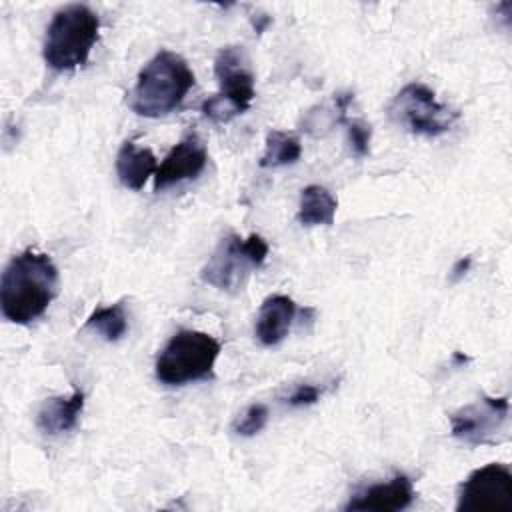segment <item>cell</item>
Segmentation results:
<instances>
[{"label": "cell", "mask_w": 512, "mask_h": 512, "mask_svg": "<svg viewBox=\"0 0 512 512\" xmlns=\"http://www.w3.org/2000/svg\"><path fill=\"white\" fill-rule=\"evenodd\" d=\"M60 274L52 258L26 248L10 258L0 278V312L12 322L26 326L40 318L58 296Z\"/></svg>", "instance_id": "cell-1"}, {"label": "cell", "mask_w": 512, "mask_h": 512, "mask_svg": "<svg viewBox=\"0 0 512 512\" xmlns=\"http://www.w3.org/2000/svg\"><path fill=\"white\" fill-rule=\"evenodd\" d=\"M192 86L194 72L188 62L172 50H158L138 72L130 108L144 118L166 116L182 104Z\"/></svg>", "instance_id": "cell-2"}, {"label": "cell", "mask_w": 512, "mask_h": 512, "mask_svg": "<svg viewBox=\"0 0 512 512\" xmlns=\"http://www.w3.org/2000/svg\"><path fill=\"white\" fill-rule=\"evenodd\" d=\"M100 34V18L86 4H68L54 12L42 46V56L54 72L84 66Z\"/></svg>", "instance_id": "cell-3"}, {"label": "cell", "mask_w": 512, "mask_h": 512, "mask_svg": "<svg viewBox=\"0 0 512 512\" xmlns=\"http://www.w3.org/2000/svg\"><path fill=\"white\" fill-rule=\"evenodd\" d=\"M222 344L208 332L182 328L158 352L154 374L164 386H184L214 378Z\"/></svg>", "instance_id": "cell-4"}, {"label": "cell", "mask_w": 512, "mask_h": 512, "mask_svg": "<svg viewBox=\"0 0 512 512\" xmlns=\"http://www.w3.org/2000/svg\"><path fill=\"white\" fill-rule=\"evenodd\" d=\"M268 252V242L260 234L242 238L232 232L218 242L208 262L202 266L200 278L218 290L236 292L244 286L250 272L266 262Z\"/></svg>", "instance_id": "cell-5"}, {"label": "cell", "mask_w": 512, "mask_h": 512, "mask_svg": "<svg viewBox=\"0 0 512 512\" xmlns=\"http://www.w3.org/2000/svg\"><path fill=\"white\" fill-rule=\"evenodd\" d=\"M388 116L410 134L436 138L446 134L460 118L448 104L438 102L436 94L422 82H410L388 104Z\"/></svg>", "instance_id": "cell-6"}, {"label": "cell", "mask_w": 512, "mask_h": 512, "mask_svg": "<svg viewBox=\"0 0 512 512\" xmlns=\"http://www.w3.org/2000/svg\"><path fill=\"white\" fill-rule=\"evenodd\" d=\"M512 508V472L506 464L490 462L472 470L458 486V512H508Z\"/></svg>", "instance_id": "cell-7"}, {"label": "cell", "mask_w": 512, "mask_h": 512, "mask_svg": "<svg viewBox=\"0 0 512 512\" xmlns=\"http://www.w3.org/2000/svg\"><path fill=\"white\" fill-rule=\"evenodd\" d=\"M510 414L508 396H482L450 414V432L456 440L480 446L496 442V434L504 428Z\"/></svg>", "instance_id": "cell-8"}, {"label": "cell", "mask_w": 512, "mask_h": 512, "mask_svg": "<svg viewBox=\"0 0 512 512\" xmlns=\"http://www.w3.org/2000/svg\"><path fill=\"white\" fill-rule=\"evenodd\" d=\"M214 74L220 90L216 92L238 114H244L254 96V72L250 68L248 54L242 46H224L214 60Z\"/></svg>", "instance_id": "cell-9"}, {"label": "cell", "mask_w": 512, "mask_h": 512, "mask_svg": "<svg viewBox=\"0 0 512 512\" xmlns=\"http://www.w3.org/2000/svg\"><path fill=\"white\" fill-rule=\"evenodd\" d=\"M208 164V152L196 132L186 134L170 148L154 172V192L166 190L174 184L194 180Z\"/></svg>", "instance_id": "cell-10"}, {"label": "cell", "mask_w": 512, "mask_h": 512, "mask_svg": "<svg viewBox=\"0 0 512 512\" xmlns=\"http://www.w3.org/2000/svg\"><path fill=\"white\" fill-rule=\"evenodd\" d=\"M416 500L414 484L406 474H394L386 482L370 484L350 496L348 512H398Z\"/></svg>", "instance_id": "cell-11"}, {"label": "cell", "mask_w": 512, "mask_h": 512, "mask_svg": "<svg viewBox=\"0 0 512 512\" xmlns=\"http://www.w3.org/2000/svg\"><path fill=\"white\" fill-rule=\"evenodd\" d=\"M296 312L298 308L290 296L286 294L268 296L260 304V310L256 316V326H254L256 340L262 346L280 344L288 336L292 322L296 318Z\"/></svg>", "instance_id": "cell-12"}, {"label": "cell", "mask_w": 512, "mask_h": 512, "mask_svg": "<svg viewBox=\"0 0 512 512\" xmlns=\"http://www.w3.org/2000/svg\"><path fill=\"white\" fill-rule=\"evenodd\" d=\"M84 402L86 400L82 390H72L66 396L48 398L36 414L38 430L48 436H58L74 430L84 410Z\"/></svg>", "instance_id": "cell-13"}, {"label": "cell", "mask_w": 512, "mask_h": 512, "mask_svg": "<svg viewBox=\"0 0 512 512\" xmlns=\"http://www.w3.org/2000/svg\"><path fill=\"white\" fill-rule=\"evenodd\" d=\"M158 162L150 148L138 146L134 140L122 142L116 154V176L122 186L142 190L146 180L156 172Z\"/></svg>", "instance_id": "cell-14"}, {"label": "cell", "mask_w": 512, "mask_h": 512, "mask_svg": "<svg viewBox=\"0 0 512 512\" xmlns=\"http://www.w3.org/2000/svg\"><path fill=\"white\" fill-rule=\"evenodd\" d=\"M338 202L328 188L320 184H308L300 192V206L296 220L302 226H332L336 218Z\"/></svg>", "instance_id": "cell-15"}, {"label": "cell", "mask_w": 512, "mask_h": 512, "mask_svg": "<svg viewBox=\"0 0 512 512\" xmlns=\"http://www.w3.org/2000/svg\"><path fill=\"white\" fill-rule=\"evenodd\" d=\"M300 156H302V144L296 134L284 132V130H270L266 134L264 152L258 164L262 168H278V166L294 164Z\"/></svg>", "instance_id": "cell-16"}, {"label": "cell", "mask_w": 512, "mask_h": 512, "mask_svg": "<svg viewBox=\"0 0 512 512\" xmlns=\"http://www.w3.org/2000/svg\"><path fill=\"white\" fill-rule=\"evenodd\" d=\"M86 330L102 336L106 342H118L128 330V316L122 302L96 308L84 322Z\"/></svg>", "instance_id": "cell-17"}, {"label": "cell", "mask_w": 512, "mask_h": 512, "mask_svg": "<svg viewBox=\"0 0 512 512\" xmlns=\"http://www.w3.org/2000/svg\"><path fill=\"white\" fill-rule=\"evenodd\" d=\"M268 406L266 404H250L234 422V432L238 436H244V438H250V436H256L258 432L264 430L266 422H268Z\"/></svg>", "instance_id": "cell-18"}, {"label": "cell", "mask_w": 512, "mask_h": 512, "mask_svg": "<svg viewBox=\"0 0 512 512\" xmlns=\"http://www.w3.org/2000/svg\"><path fill=\"white\" fill-rule=\"evenodd\" d=\"M338 124H344L346 126V132H348V144H350V150L356 158H364L370 154V140H372V128L370 124H366L364 120H358V118H348L344 116L342 120H338Z\"/></svg>", "instance_id": "cell-19"}, {"label": "cell", "mask_w": 512, "mask_h": 512, "mask_svg": "<svg viewBox=\"0 0 512 512\" xmlns=\"http://www.w3.org/2000/svg\"><path fill=\"white\" fill-rule=\"evenodd\" d=\"M322 396V388L314 386V384H298L288 396H286V404L292 408H302V406H312L320 400Z\"/></svg>", "instance_id": "cell-20"}, {"label": "cell", "mask_w": 512, "mask_h": 512, "mask_svg": "<svg viewBox=\"0 0 512 512\" xmlns=\"http://www.w3.org/2000/svg\"><path fill=\"white\" fill-rule=\"evenodd\" d=\"M470 266H472V256H462V258H458V260L452 264V268H450V280H452V282H458L460 278H464L466 272L470 270Z\"/></svg>", "instance_id": "cell-21"}]
</instances>
